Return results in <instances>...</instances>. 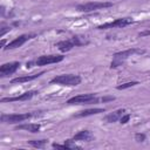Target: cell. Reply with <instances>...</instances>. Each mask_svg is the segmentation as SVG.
<instances>
[{
    "label": "cell",
    "instance_id": "6da1fadb",
    "mask_svg": "<svg viewBox=\"0 0 150 150\" xmlns=\"http://www.w3.org/2000/svg\"><path fill=\"white\" fill-rule=\"evenodd\" d=\"M50 84H59L64 87H76L81 83V77L74 74H62L53 77L49 81Z\"/></svg>",
    "mask_w": 150,
    "mask_h": 150
},
{
    "label": "cell",
    "instance_id": "7a4b0ae2",
    "mask_svg": "<svg viewBox=\"0 0 150 150\" xmlns=\"http://www.w3.org/2000/svg\"><path fill=\"white\" fill-rule=\"evenodd\" d=\"M135 53H144V50H141V49H135V48H131V49H128V50H123V52H118V53H115L114 54V57H112V61H111V68H116L118 66H121L129 56H131L132 54Z\"/></svg>",
    "mask_w": 150,
    "mask_h": 150
},
{
    "label": "cell",
    "instance_id": "3957f363",
    "mask_svg": "<svg viewBox=\"0 0 150 150\" xmlns=\"http://www.w3.org/2000/svg\"><path fill=\"white\" fill-rule=\"evenodd\" d=\"M33 112H25V114H2L1 115V122L8 123V124H15L23 122L30 117H33Z\"/></svg>",
    "mask_w": 150,
    "mask_h": 150
},
{
    "label": "cell",
    "instance_id": "277c9868",
    "mask_svg": "<svg viewBox=\"0 0 150 150\" xmlns=\"http://www.w3.org/2000/svg\"><path fill=\"white\" fill-rule=\"evenodd\" d=\"M86 42L84 41H81L80 38L77 36H73L70 39H67V40H62L60 42L56 43V47L62 52V53H67L69 50H71L74 47H79V46H82L84 45Z\"/></svg>",
    "mask_w": 150,
    "mask_h": 150
},
{
    "label": "cell",
    "instance_id": "5b68a950",
    "mask_svg": "<svg viewBox=\"0 0 150 150\" xmlns=\"http://www.w3.org/2000/svg\"><path fill=\"white\" fill-rule=\"evenodd\" d=\"M111 6H112L111 2H86V4L77 5L76 9L79 12L88 13V12H94V11H97V9L108 8V7H111Z\"/></svg>",
    "mask_w": 150,
    "mask_h": 150
},
{
    "label": "cell",
    "instance_id": "8992f818",
    "mask_svg": "<svg viewBox=\"0 0 150 150\" xmlns=\"http://www.w3.org/2000/svg\"><path fill=\"white\" fill-rule=\"evenodd\" d=\"M98 98L96 97L95 94H81L74 97H70L67 101V104L73 105V104H89V103H94L97 102Z\"/></svg>",
    "mask_w": 150,
    "mask_h": 150
},
{
    "label": "cell",
    "instance_id": "52a82bcc",
    "mask_svg": "<svg viewBox=\"0 0 150 150\" xmlns=\"http://www.w3.org/2000/svg\"><path fill=\"white\" fill-rule=\"evenodd\" d=\"M134 23V20L131 18H120L110 22H105L103 25L97 26V29H109V28H123L129 25Z\"/></svg>",
    "mask_w": 150,
    "mask_h": 150
},
{
    "label": "cell",
    "instance_id": "ba28073f",
    "mask_svg": "<svg viewBox=\"0 0 150 150\" xmlns=\"http://www.w3.org/2000/svg\"><path fill=\"white\" fill-rule=\"evenodd\" d=\"M63 59H64L63 55H56V54L42 55V56H39V57L34 61V64L42 67V66H48V64H52V63L61 62V61H63Z\"/></svg>",
    "mask_w": 150,
    "mask_h": 150
},
{
    "label": "cell",
    "instance_id": "9c48e42d",
    "mask_svg": "<svg viewBox=\"0 0 150 150\" xmlns=\"http://www.w3.org/2000/svg\"><path fill=\"white\" fill-rule=\"evenodd\" d=\"M20 62L18 61H14V62H7V63H4L1 67H0V76L1 77H6L8 75H12L14 74L19 68H20Z\"/></svg>",
    "mask_w": 150,
    "mask_h": 150
},
{
    "label": "cell",
    "instance_id": "30bf717a",
    "mask_svg": "<svg viewBox=\"0 0 150 150\" xmlns=\"http://www.w3.org/2000/svg\"><path fill=\"white\" fill-rule=\"evenodd\" d=\"M33 36H34L33 34H22V35L15 38L14 40H12V41L5 47V49H15V48H19V47H21L23 43H26L28 40H30Z\"/></svg>",
    "mask_w": 150,
    "mask_h": 150
},
{
    "label": "cell",
    "instance_id": "8fae6325",
    "mask_svg": "<svg viewBox=\"0 0 150 150\" xmlns=\"http://www.w3.org/2000/svg\"><path fill=\"white\" fill-rule=\"evenodd\" d=\"M36 94H39L36 90H29V91H26L21 95H18V96H12V97H2L1 98V102H15V101H27V100H30L33 96H35Z\"/></svg>",
    "mask_w": 150,
    "mask_h": 150
},
{
    "label": "cell",
    "instance_id": "7c38bea8",
    "mask_svg": "<svg viewBox=\"0 0 150 150\" xmlns=\"http://www.w3.org/2000/svg\"><path fill=\"white\" fill-rule=\"evenodd\" d=\"M45 71H40L38 74H32V75H23V76H19V77H15V79H12L11 80V83L12 84H15V83H25V82H29V81H33L38 77H40Z\"/></svg>",
    "mask_w": 150,
    "mask_h": 150
},
{
    "label": "cell",
    "instance_id": "4fadbf2b",
    "mask_svg": "<svg viewBox=\"0 0 150 150\" xmlns=\"http://www.w3.org/2000/svg\"><path fill=\"white\" fill-rule=\"evenodd\" d=\"M125 114V109H117L110 114H108L105 117H104V121L107 123H114V122H117L120 121V118L122 117V115Z\"/></svg>",
    "mask_w": 150,
    "mask_h": 150
},
{
    "label": "cell",
    "instance_id": "5bb4252c",
    "mask_svg": "<svg viewBox=\"0 0 150 150\" xmlns=\"http://www.w3.org/2000/svg\"><path fill=\"white\" fill-rule=\"evenodd\" d=\"M105 109L104 108H93V109H87V110H82L77 114L74 115V117H87V116H90V115H96V114H100V112H104Z\"/></svg>",
    "mask_w": 150,
    "mask_h": 150
},
{
    "label": "cell",
    "instance_id": "9a60e30c",
    "mask_svg": "<svg viewBox=\"0 0 150 150\" xmlns=\"http://www.w3.org/2000/svg\"><path fill=\"white\" fill-rule=\"evenodd\" d=\"M40 124L38 123H25V124H19L15 129L18 130H26V131H29V132H38L40 130Z\"/></svg>",
    "mask_w": 150,
    "mask_h": 150
},
{
    "label": "cell",
    "instance_id": "2e32d148",
    "mask_svg": "<svg viewBox=\"0 0 150 150\" xmlns=\"http://www.w3.org/2000/svg\"><path fill=\"white\" fill-rule=\"evenodd\" d=\"M93 138V134L89 130H81L76 135L73 136V141H90Z\"/></svg>",
    "mask_w": 150,
    "mask_h": 150
},
{
    "label": "cell",
    "instance_id": "e0dca14e",
    "mask_svg": "<svg viewBox=\"0 0 150 150\" xmlns=\"http://www.w3.org/2000/svg\"><path fill=\"white\" fill-rule=\"evenodd\" d=\"M47 143V139H33V141H29L28 144L34 146V148H43Z\"/></svg>",
    "mask_w": 150,
    "mask_h": 150
},
{
    "label": "cell",
    "instance_id": "ac0fdd59",
    "mask_svg": "<svg viewBox=\"0 0 150 150\" xmlns=\"http://www.w3.org/2000/svg\"><path fill=\"white\" fill-rule=\"evenodd\" d=\"M136 84H138V81H130V82H125V83H122V84L117 86V89H118V90H123V89L134 87V86H136Z\"/></svg>",
    "mask_w": 150,
    "mask_h": 150
},
{
    "label": "cell",
    "instance_id": "d6986e66",
    "mask_svg": "<svg viewBox=\"0 0 150 150\" xmlns=\"http://www.w3.org/2000/svg\"><path fill=\"white\" fill-rule=\"evenodd\" d=\"M130 117H131V115H130V114H123V115H122V117L120 118V123L125 124L127 122H129Z\"/></svg>",
    "mask_w": 150,
    "mask_h": 150
},
{
    "label": "cell",
    "instance_id": "ffe728a7",
    "mask_svg": "<svg viewBox=\"0 0 150 150\" xmlns=\"http://www.w3.org/2000/svg\"><path fill=\"white\" fill-rule=\"evenodd\" d=\"M145 135L144 134H141V132H137L136 135H135V141L136 142H144L145 141Z\"/></svg>",
    "mask_w": 150,
    "mask_h": 150
},
{
    "label": "cell",
    "instance_id": "44dd1931",
    "mask_svg": "<svg viewBox=\"0 0 150 150\" xmlns=\"http://www.w3.org/2000/svg\"><path fill=\"white\" fill-rule=\"evenodd\" d=\"M52 146H53V148H56V149H69L68 145H67L66 143H64V144H57V143H54Z\"/></svg>",
    "mask_w": 150,
    "mask_h": 150
},
{
    "label": "cell",
    "instance_id": "7402d4cb",
    "mask_svg": "<svg viewBox=\"0 0 150 150\" xmlns=\"http://www.w3.org/2000/svg\"><path fill=\"white\" fill-rule=\"evenodd\" d=\"M138 35H139V36H146V35H150V30H144V32L139 33Z\"/></svg>",
    "mask_w": 150,
    "mask_h": 150
}]
</instances>
